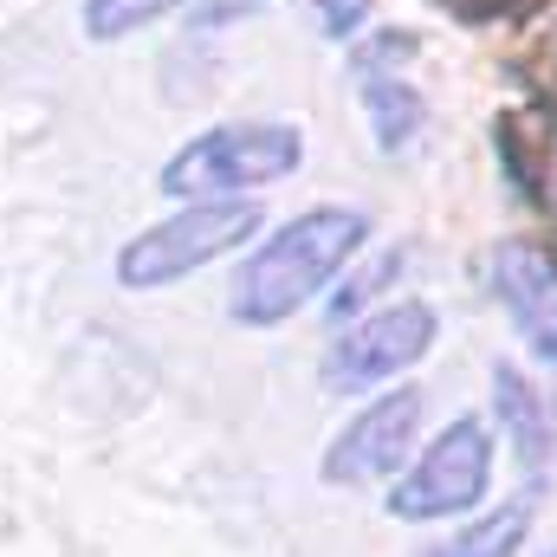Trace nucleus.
Here are the masks:
<instances>
[{"instance_id": "nucleus-1", "label": "nucleus", "mask_w": 557, "mask_h": 557, "mask_svg": "<svg viewBox=\"0 0 557 557\" xmlns=\"http://www.w3.org/2000/svg\"><path fill=\"white\" fill-rule=\"evenodd\" d=\"M370 240V221L357 208H305L298 221H285L273 240H260V253L234 278V318L240 324H285L292 311H305L331 278L350 267V253Z\"/></svg>"}, {"instance_id": "nucleus-13", "label": "nucleus", "mask_w": 557, "mask_h": 557, "mask_svg": "<svg viewBox=\"0 0 557 557\" xmlns=\"http://www.w3.org/2000/svg\"><path fill=\"white\" fill-rule=\"evenodd\" d=\"M396 273H403V253H383V260H370L357 278H344V292L331 298V318H350V311H363V305H370V298H376V292H383Z\"/></svg>"}, {"instance_id": "nucleus-6", "label": "nucleus", "mask_w": 557, "mask_h": 557, "mask_svg": "<svg viewBox=\"0 0 557 557\" xmlns=\"http://www.w3.org/2000/svg\"><path fill=\"white\" fill-rule=\"evenodd\" d=\"M421 428V389H396V396H376L363 416H350L337 428V441L324 447V480L331 486H370L383 473L403 467V454L416 447Z\"/></svg>"}, {"instance_id": "nucleus-2", "label": "nucleus", "mask_w": 557, "mask_h": 557, "mask_svg": "<svg viewBox=\"0 0 557 557\" xmlns=\"http://www.w3.org/2000/svg\"><path fill=\"white\" fill-rule=\"evenodd\" d=\"M253 234H260V201H234V195H221V201H188L182 214L143 227L137 240L117 253V285H124V292H162V285H175V278L214 267L221 253H234V247L253 240Z\"/></svg>"}, {"instance_id": "nucleus-5", "label": "nucleus", "mask_w": 557, "mask_h": 557, "mask_svg": "<svg viewBox=\"0 0 557 557\" xmlns=\"http://www.w3.org/2000/svg\"><path fill=\"white\" fill-rule=\"evenodd\" d=\"M434 305L421 298H396L383 311H370L363 324H350L331 357H324V383L337 396H357V389H376V383H396L403 370H416L421 357L434 350Z\"/></svg>"}, {"instance_id": "nucleus-9", "label": "nucleus", "mask_w": 557, "mask_h": 557, "mask_svg": "<svg viewBox=\"0 0 557 557\" xmlns=\"http://www.w3.org/2000/svg\"><path fill=\"white\" fill-rule=\"evenodd\" d=\"M499 149L525 201L557 227V111H519L499 124Z\"/></svg>"}, {"instance_id": "nucleus-4", "label": "nucleus", "mask_w": 557, "mask_h": 557, "mask_svg": "<svg viewBox=\"0 0 557 557\" xmlns=\"http://www.w3.org/2000/svg\"><path fill=\"white\" fill-rule=\"evenodd\" d=\"M486 480H493V434H486V421L460 416V421H447L421 447L416 467L389 486V519L428 525V519L473 512L486 499Z\"/></svg>"}, {"instance_id": "nucleus-14", "label": "nucleus", "mask_w": 557, "mask_h": 557, "mask_svg": "<svg viewBox=\"0 0 557 557\" xmlns=\"http://www.w3.org/2000/svg\"><path fill=\"white\" fill-rule=\"evenodd\" d=\"M363 13H370V0H318V20H324L331 39H350L363 26Z\"/></svg>"}, {"instance_id": "nucleus-12", "label": "nucleus", "mask_w": 557, "mask_h": 557, "mask_svg": "<svg viewBox=\"0 0 557 557\" xmlns=\"http://www.w3.org/2000/svg\"><path fill=\"white\" fill-rule=\"evenodd\" d=\"M175 7H188V0H85L78 20H85V39H131Z\"/></svg>"}, {"instance_id": "nucleus-10", "label": "nucleus", "mask_w": 557, "mask_h": 557, "mask_svg": "<svg viewBox=\"0 0 557 557\" xmlns=\"http://www.w3.org/2000/svg\"><path fill=\"white\" fill-rule=\"evenodd\" d=\"M493 409H499V428H506V441L519 447V460L539 473L545 460H552V409L539 403V389L519 376V370H493Z\"/></svg>"}, {"instance_id": "nucleus-7", "label": "nucleus", "mask_w": 557, "mask_h": 557, "mask_svg": "<svg viewBox=\"0 0 557 557\" xmlns=\"http://www.w3.org/2000/svg\"><path fill=\"white\" fill-rule=\"evenodd\" d=\"M409 52H416V39H396V33H383V39L357 46V98H363V111H370V131H376V149H383V156L409 149L416 131H421L416 85L396 72Z\"/></svg>"}, {"instance_id": "nucleus-8", "label": "nucleus", "mask_w": 557, "mask_h": 557, "mask_svg": "<svg viewBox=\"0 0 557 557\" xmlns=\"http://www.w3.org/2000/svg\"><path fill=\"white\" fill-rule=\"evenodd\" d=\"M493 292L512 311V324L532 344V357L557 370V273H552V260L532 240H506L493 253Z\"/></svg>"}, {"instance_id": "nucleus-11", "label": "nucleus", "mask_w": 557, "mask_h": 557, "mask_svg": "<svg viewBox=\"0 0 557 557\" xmlns=\"http://www.w3.org/2000/svg\"><path fill=\"white\" fill-rule=\"evenodd\" d=\"M532 512H539V499L519 493V499H506L499 512L473 519L467 532H454L447 545H434V552H421V557H512L525 545V532H532Z\"/></svg>"}, {"instance_id": "nucleus-3", "label": "nucleus", "mask_w": 557, "mask_h": 557, "mask_svg": "<svg viewBox=\"0 0 557 557\" xmlns=\"http://www.w3.org/2000/svg\"><path fill=\"white\" fill-rule=\"evenodd\" d=\"M305 162V137L292 124H221L182 143L162 162V195L175 201H221L234 188H260L278 182Z\"/></svg>"}, {"instance_id": "nucleus-15", "label": "nucleus", "mask_w": 557, "mask_h": 557, "mask_svg": "<svg viewBox=\"0 0 557 557\" xmlns=\"http://www.w3.org/2000/svg\"><path fill=\"white\" fill-rule=\"evenodd\" d=\"M460 7H473V13H493V7H519V0H460Z\"/></svg>"}]
</instances>
